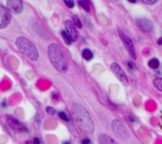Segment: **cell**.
I'll use <instances>...</instances> for the list:
<instances>
[{
  "mask_svg": "<svg viewBox=\"0 0 162 144\" xmlns=\"http://www.w3.org/2000/svg\"><path fill=\"white\" fill-rule=\"evenodd\" d=\"M47 53L51 63L58 71L63 73L68 71L69 63L67 61L66 55L58 43H50L47 48Z\"/></svg>",
  "mask_w": 162,
  "mask_h": 144,
  "instance_id": "obj_1",
  "label": "cell"
},
{
  "mask_svg": "<svg viewBox=\"0 0 162 144\" xmlns=\"http://www.w3.org/2000/svg\"><path fill=\"white\" fill-rule=\"evenodd\" d=\"M72 114L76 123L82 131L87 133V134H90L94 131V123L92 117L85 110V108H83L80 104H75L72 107Z\"/></svg>",
  "mask_w": 162,
  "mask_h": 144,
  "instance_id": "obj_2",
  "label": "cell"
},
{
  "mask_svg": "<svg viewBox=\"0 0 162 144\" xmlns=\"http://www.w3.org/2000/svg\"><path fill=\"white\" fill-rule=\"evenodd\" d=\"M16 46H17L19 51L21 54L26 55V57L28 58H30L31 60L36 61L38 59L39 54H38V51H37L36 47L34 46V44L26 37L20 36V37L17 38Z\"/></svg>",
  "mask_w": 162,
  "mask_h": 144,
  "instance_id": "obj_3",
  "label": "cell"
},
{
  "mask_svg": "<svg viewBox=\"0 0 162 144\" xmlns=\"http://www.w3.org/2000/svg\"><path fill=\"white\" fill-rule=\"evenodd\" d=\"M118 35H120V37H121L123 44H124L125 48L129 52L130 55H131L132 58L134 60H136L137 59V55H136L134 44V42H133L132 38L130 37L128 34H126V33L122 30H121V29H118Z\"/></svg>",
  "mask_w": 162,
  "mask_h": 144,
  "instance_id": "obj_4",
  "label": "cell"
},
{
  "mask_svg": "<svg viewBox=\"0 0 162 144\" xmlns=\"http://www.w3.org/2000/svg\"><path fill=\"white\" fill-rule=\"evenodd\" d=\"M111 128L114 131V133L117 135V137H118L122 140H126L129 138V132L127 130V128L125 127V125L122 123L120 120H114L111 124Z\"/></svg>",
  "mask_w": 162,
  "mask_h": 144,
  "instance_id": "obj_5",
  "label": "cell"
},
{
  "mask_svg": "<svg viewBox=\"0 0 162 144\" xmlns=\"http://www.w3.org/2000/svg\"><path fill=\"white\" fill-rule=\"evenodd\" d=\"M10 20H11V14L9 10L4 6L0 5V29L7 27Z\"/></svg>",
  "mask_w": 162,
  "mask_h": 144,
  "instance_id": "obj_6",
  "label": "cell"
},
{
  "mask_svg": "<svg viewBox=\"0 0 162 144\" xmlns=\"http://www.w3.org/2000/svg\"><path fill=\"white\" fill-rule=\"evenodd\" d=\"M136 24L140 30L143 31L144 32H146V33L151 32L153 30V22L146 18L138 19L136 20Z\"/></svg>",
  "mask_w": 162,
  "mask_h": 144,
  "instance_id": "obj_7",
  "label": "cell"
},
{
  "mask_svg": "<svg viewBox=\"0 0 162 144\" xmlns=\"http://www.w3.org/2000/svg\"><path fill=\"white\" fill-rule=\"evenodd\" d=\"M7 8L9 10V12L15 14L20 13L23 10V4L20 0H8L7 1Z\"/></svg>",
  "mask_w": 162,
  "mask_h": 144,
  "instance_id": "obj_8",
  "label": "cell"
},
{
  "mask_svg": "<svg viewBox=\"0 0 162 144\" xmlns=\"http://www.w3.org/2000/svg\"><path fill=\"white\" fill-rule=\"evenodd\" d=\"M7 121H8V124L9 125V127L11 128L12 129H14L16 131H20V132L27 131L26 127L15 117H13L11 116H7Z\"/></svg>",
  "mask_w": 162,
  "mask_h": 144,
  "instance_id": "obj_9",
  "label": "cell"
},
{
  "mask_svg": "<svg viewBox=\"0 0 162 144\" xmlns=\"http://www.w3.org/2000/svg\"><path fill=\"white\" fill-rule=\"evenodd\" d=\"M111 70L115 73V75L117 76V78L118 80H120L123 84L127 85L128 84V79H127V76L125 74V72L123 71V69L121 68L120 66H118L117 63H112L111 66Z\"/></svg>",
  "mask_w": 162,
  "mask_h": 144,
  "instance_id": "obj_10",
  "label": "cell"
},
{
  "mask_svg": "<svg viewBox=\"0 0 162 144\" xmlns=\"http://www.w3.org/2000/svg\"><path fill=\"white\" fill-rule=\"evenodd\" d=\"M65 28H66V31L69 34V36L70 37V39L72 40V42L77 41L79 35H78V31L76 30V26L74 25V23L72 22V20H66L65 21Z\"/></svg>",
  "mask_w": 162,
  "mask_h": 144,
  "instance_id": "obj_11",
  "label": "cell"
},
{
  "mask_svg": "<svg viewBox=\"0 0 162 144\" xmlns=\"http://www.w3.org/2000/svg\"><path fill=\"white\" fill-rule=\"evenodd\" d=\"M99 144H118L111 137L106 134H101L98 138Z\"/></svg>",
  "mask_w": 162,
  "mask_h": 144,
  "instance_id": "obj_12",
  "label": "cell"
},
{
  "mask_svg": "<svg viewBox=\"0 0 162 144\" xmlns=\"http://www.w3.org/2000/svg\"><path fill=\"white\" fill-rule=\"evenodd\" d=\"M82 55L83 59L86 60V61H90V60H92L93 57H94V54H93V52H92L90 49H88V48H85V49L82 50Z\"/></svg>",
  "mask_w": 162,
  "mask_h": 144,
  "instance_id": "obj_13",
  "label": "cell"
},
{
  "mask_svg": "<svg viewBox=\"0 0 162 144\" xmlns=\"http://www.w3.org/2000/svg\"><path fill=\"white\" fill-rule=\"evenodd\" d=\"M159 60L158 58H152V59H150L147 63V66H149L150 69H157L159 68Z\"/></svg>",
  "mask_w": 162,
  "mask_h": 144,
  "instance_id": "obj_14",
  "label": "cell"
},
{
  "mask_svg": "<svg viewBox=\"0 0 162 144\" xmlns=\"http://www.w3.org/2000/svg\"><path fill=\"white\" fill-rule=\"evenodd\" d=\"M61 36H62L63 41H64V43H65L68 44V46H70V44H71L72 40L70 39V37L69 36V34L67 33V31H61Z\"/></svg>",
  "mask_w": 162,
  "mask_h": 144,
  "instance_id": "obj_15",
  "label": "cell"
},
{
  "mask_svg": "<svg viewBox=\"0 0 162 144\" xmlns=\"http://www.w3.org/2000/svg\"><path fill=\"white\" fill-rule=\"evenodd\" d=\"M79 6L84 10V11H86V12H90V10H91V7H90V4H89V2L88 1H79Z\"/></svg>",
  "mask_w": 162,
  "mask_h": 144,
  "instance_id": "obj_16",
  "label": "cell"
},
{
  "mask_svg": "<svg viewBox=\"0 0 162 144\" xmlns=\"http://www.w3.org/2000/svg\"><path fill=\"white\" fill-rule=\"evenodd\" d=\"M153 84L158 91L162 92V79L161 78H156V79L153 81Z\"/></svg>",
  "mask_w": 162,
  "mask_h": 144,
  "instance_id": "obj_17",
  "label": "cell"
},
{
  "mask_svg": "<svg viewBox=\"0 0 162 144\" xmlns=\"http://www.w3.org/2000/svg\"><path fill=\"white\" fill-rule=\"evenodd\" d=\"M72 22L74 23V25L77 26L78 28H82V27L81 19H80V18H79L77 15H74V16L72 17Z\"/></svg>",
  "mask_w": 162,
  "mask_h": 144,
  "instance_id": "obj_18",
  "label": "cell"
},
{
  "mask_svg": "<svg viewBox=\"0 0 162 144\" xmlns=\"http://www.w3.org/2000/svg\"><path fill=\"white\" fill-rule=\"evenodd\" d=\"M58 117L61 119V120H63V121H65V122H69L70 121V118H69V116H67V114L65 113V112H58Z\"/></svg>",
  "mask_w": 162,
  "mask_h": 144,
  "instance_id": "obj_19",
  "label": "cell"
},
{
  "mask_svg": "<svg viewBox=\"0 0 162 144\" xmlns=\"http://www.w3.org/2000/svg\"><path fill=\"white\" fill-rule=\"evenodd\" d=\"M46 113L48 114V115H50V116H55L56 115V110L54 109L53 107H50V106H47L46 108Z\"/></svg>",
  "mask_w": 162,
  "mask_h": 144,
  "instance_id": "obj_20",
  "label": "cell"
},
{
  "mask_svg": "<svg viewBox=\"0 0 162 144\" xmlns=\"http://www.w3.org/2000/svg\"><path fill=\"white\" fill-rule=\"evenodd\" d=\"M65 4H66V6L70 8H73L74 7V2L72 1V0H65Z\"/></svg>",
  "mask_w": 162,
  "mask_h": 144,
  "instance_id": "obj_21",
  "label": "cell"
},
{
  "mask_svg": "<svg viewBox=\"0 0 162 144\" xmlns=\"http://www.w3.org/2000/svg\"><path fill=\"white\" fill-rule=\"evenodd\" d=\"M142 2L144 4H146V5H153L158 1H157V0H142Z\"/></svg>",
  "mask_w": 162,
  "mask_h": 144,
  "instance_id": "obj_22",
  "label": "cell"
},
{
  "mask_svg": "<svg viewBox=\"0 0 162 144\" xmlns=\"http://www.w3.org/2000/svg\"><path fill=\"white\" fill-rule=\"evenodd\" d=\"M82 144H91V140L89 139H84L82 140Z\"/></svg>",
  "mask_w": 162,
  "mask_h": 144,
  "instance_id": "obj_23",
  "label": "cell"
},
{
  "mask_svg": "<svg viewBox=\"0 0 162 144\" xmlns=\"http://www.w3.org/2000/svg\"><path fill=\"white\" fill-rule=\"evenodd\" d=\"M34 144H41V140L38 138H34Z\"/></svg>",
  "mask_w": 162,
  "mask_h": 144,
  "instance_id": "obj_24",
  "label": "cell"
},
{
  "mask_svg": "<svg viewBox=\"0 0 162 144\" xmlns=\"http://www.w3.org/2000/svg\"><path fill=\"white\" fill-rule=\"evenodd\" d=\"M128 66H129V68L131 69H134V66L132 65V63H131V62H128Z\"/></svg>",
  "mask_w": 162,
  "mask_h": 144,
  "instance_id": "obj_25",
  "label": "cell"
},
{
  "mask_svg": "<svg viewBox=\"0 0 162 144\" xmlns=\"http://www.w3.org/2000/svg\"><path fill=\"white\" fill-rule=\"evenodd\" d=\"M158 44H159V46H162V38H159V39L158 40Z\"/></svg>",
  "mask_w": 162,
  "mask_h": 144,
  "instance_id": "obj_26",
  "label": "cell"
},
{
  "mask_svg": "<svg viewBox=\"0 0 162 144\" xmlns=\"http://www.w3.org/2000/svg\"><path fill=\"white\" fill-rule=\"evenodd\" d=\"M129 2H131V3H135L136 1H135V0H129Z\"/></svg>",
  "mask_w": 162,
  "mask_h": 144,
  "instance_id": "obj_27",
  "label": "cell"
},
{
  "mask_svg": "<svg viewBox=\"0 0 162 144\" xmlns=\"http://www.w3.org/2000/svg\"><path fill=\"white\" fill-rule=\"evenodd\" d=\"M63 144H70V141H65Z\"/></svg>",
  "mask_w": 162,
  "mask_h": 144,
  "instance_id": "obj_28",
  "label": "cell"
}]
</instances>
